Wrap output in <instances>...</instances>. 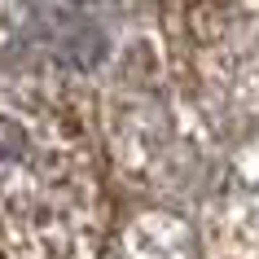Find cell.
<instances>
[{
  "instance_id": "cell-1",
  "label": "cell",
  "mask_w": 259,
  "mask_h": 259,
  "mask_svg": "<svg viewBox=\"0 0 259 259\" xmlns=\"http://www.w3.org/2000/svg\"><path fill=\"white\" fill-rule=\"evenodd\" d=\"M27 158V132L14 119H0V180Z\"/></svg>"
}]
</instances>
